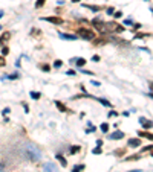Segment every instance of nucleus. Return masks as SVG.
Segmentation results:
<instances>
[{
    "mask_svg": "<svg viewBox=\"0 0 153 172\" xmlns=\"http://www.w3.org/2000/svg\"><path fill=\"white\" fill-rule=\"evenodd\" d=\"M2 52H3V55H8V52H9V49H8V47L5 46V47H2Z\"/></svg>",
    "mask_w": 153,
    "mask_h": 172,
    "instance_id": "nucleus-23",
    "label": "nucleus"
},
{
    "mask_svg": "<svg viewBox=\"0 0 153 172\" xmlns=\"http://www.w3.org/2000/svg\"><path fill=\"white\" fill-rule=\"evenodd\" d=\"M86 8H89V9H92V11H100L101 9L100 6H92V5H86Z\"/></svg>",
    "mask_w": 153,
    "mask_h": 172,
    "instance_id": "nucleus-18",
    "label": "nucleus"
},
{
    "mask_svg": "<svg viewBox=\"0 0 153 172\" xmlns=\"http://www.w3.org/2000/svg\"><path fill=\"white\" fill-rule=\"evenodd\" d=\"M92 85H95V87H100L101 84H100V82H98V81H94V82H92Z\"/></svg>",
    "mask_w": 153,
    "mask_h": 172,
    "instance_id": "nucleus-28",
    "label": "nucleus"
},
{
    "mask_svg": "<svg viewBox=\"0 0 153 172\" xmlns=\"http://www.w3.org/2000/svg\"><path fill=\"white\" fill-rule=\"evenodd\" d=\"M116 154H118V156H123V154H124V149H120V151L116 152Z\"/></svg>",
    "mask_w": 153,
    "mask_h": 172,
    "instance_id": "nucleus-33",
    "label": "nucleus"
},
{
    "mask_svg": "<svg viewBox=\"0 0 153 172\" xmlns=\"http://www.w3.org/2000/svg\"><path fill=\"white\" fill-rule=\"evenodd\" d=\"M78 35L83 37L84 40H94L95 38V32L92 29H84V28H80L78 29Z\"/></svg>",
    "mask_w": 153,
    "mask_h": 172,
    "instance_id": "nucleus-3",
    "label": "nucleus"
},
{
    "mask_svg": "<svg viewBox=\"0 0 153 172\" xmlns=\"http://www.w3.org/2000/svg\"><path fill=\"white\" fill-rule=\"evenodd\" d=\"M72 2H74V3H78V2H80V0H72Z\"/></svg>",
    "mask_w": 153,
    "mask_h": 172,
    "instance_id": "nucleus-34",
    "label": "nucleus"
},
{
    "mask_svg": "<svg viewBox=\"0 0 153 172\" xmlns=\"http://www.w3.org/2000/svg\"><path fill=\"white\" fill-rule=\"evenodd\" d=\"M152 12H153V9H152Z\"/></svg>",
    "mask_w": 153,
    "mask_h": 172,
    "instance_id": "nucleus-38",
    "label": "nucleus"
},
{
    "mask_svg": "<svg viewBox=\"0 0 153 172\" xmlns=\"http://www.w3.org/2000/svg\"><path fill=\"white\" fill-rule=\"evenodd\" d=\"M109 137H110V139H123V137H124V133H123V131H116V133L110 134Z\"/></svg>",
    "mask_w": 153,
    "mask_h": 172,
    "instance_id": "nucleus-9",
    "label": "nucleus"
},
{
    "mask_svg": "<svg viewBox=\"0 0 153 172\" xmlns=\"http://www.w3.org/2000/svg\"><path fill=\"white\" fill-rule=\"evenodd\" d=\"M138 134L141 135V137H147V139L153 140V134H150V133H146V131H139Z\"/></svg>",
    "mask_w": 153,
    "mask_h": 172,
    "instance_id": "nucleus-11",
    "label": "nucleus"
},
{
    "mask_svg": "<svg viewBox=\"0 0 153 172\" xmlns=\"http://www.w3.org/2000/svg\"><path fill=\"white\" fill-rule=\"evenodd\" d=\"M84 64H86V59H84V58H78V59H77V66H78V67H83Z\"/></svg>",
    "mask_w": 153,
    "mask_h": 172,
    "instance_id": "nucleus-14",
    "label": "nucleus"
},
{
    "mask_svg": "<svg viewBox=\"0 0 153 172\" xmlns=\"http://www.w3.org/2000/svg\"><path fill=\"white\" fill-rule=\"evenodd\" d=\"M44 2H46V0H37V3H35V8H41V6L44 5Z\"/></svg>",
    "mask_w": 153,
    "mask_h": 172,
    "instance_id": "nucleus-19",
    "label": "nucleus"
},
{
    "mask_svg": "<svg viewBox=\"0 0 153 172\" xmlns=\"http://www.w3.org/2000/svg\"><path fill=\"white\" fill-rule=\"evenodd\" d=\"M124 24H132V20H129V19L124 20Z\"/></svg>",
    "mask_w": 153,
    "mask_h": 172,
    "instance_id": "nucleus-29",
    "label": "nucleus"
},
{
    "mask_svg": "<svg viewBox=\"0 0 153 172\" xmlns=\"http://www.w3.org/2000/svg\"><path fill=\"white\" fill-rule=\"evenodd\" d=\"M66 73H67L69 76H74V75H75V72H74V70H67V72H66Z\"/></svg>",
    "mask_w": 153,
    "mask_h": 172,
    "instance_id": "nucleus-27",
    "label": "nucleus"
},
{
    "mask_svg": "<svg viewBox=\"0 0 153 172\" xmlns=\"http://www.w3.org/2000/svg\"><path fill=\"white\" fill-rule=\"evenodd\" d=\"M26 154H28V157L31 160H34V161L40 160V157H41L40 149L37 146H34V145H28V146H26Z\"/></svg>",
    "mask_w": 153,
    "mask_h": 172,
    "instance_id": "nucleus-1",
    "label": "nucleus"
},
{
    "mask_svg": "<svg viewBox=\"0 0 153 172\" xmlns=\"http://www.w3.org/2000/svg\"><path fill=\"white\" fill-rule=\"evenodd\" d=\"M57 158L60 160V163H61L63 166H66V165H67V161L65 160V157H63V156H57Z\"/></svg>",
    "mask_w": 153,
    "mask_h": 172,
    "instance_id": "nucleus-16",
    "label": "nucleus"
},
{
    "mask_svg": "<svg viewBox=\"0 0 153 172\" xmlns=\"http://www.w3.org/2000/svg\"><path fill=\"white\" fill-rule=\"evenodd\" d=\"M150 149H153V146H146V148H144L142 151H150Z\"/></svg>",
    "mask_w": 153,
    "mask_h": 172,
    "instance_id": "nucleus-30",
    "label": "nucleus"
},
{
    "mask_svg": "<svg viewBox=\"0 0 153 172\" xmlns=\"http://www.w3.org/2000/svg\"><path fill=\"white\" fill-rule=\"evenodd\" d=\"M60 37L63 38V40H77V37H74V35H69V34H60Z\"/></svg>",
    "mask_w": 153,
    "mask_h": 172,
    "instance_id": "nucleus-10",
    "label": "nucleus"
},
{
    "mask_svg": "<svg viewBox=\"0 0 153 172\" xmlns=\"http://www.w3.org/2000/svg\"><path fill=\"white\" fill-rule=\"evenodd\" d=\"M55 105H57V107L60 108V111H63V113H66V111H67V108H66L65 105H63V104H61L60 101H57V102H55Z\"/></svg>",
    "mask_w": 153,
    "mask_h": 172,
    "instance_id": "nucleus-12",
    "label": "nucleus"
},
{
    "mask_svg": "<svg viewBox=\"0 0 153 172\" xmlns=\"http://www.w3.org/2000/svg\"><path fill=\"white\" fill-rule=\"evenodd\" d=\"M113 15H115V19H120V17H121L123 14H121L120 11H116V12H113Z\"/></svg>",
    "mask_w": 153,
    "mask_h": 172,
    "instance_id": "nucleus-25",
    "label": "nucleus"
},
{
    "mask_svg": "<svg viewBox=\"0 0 153 172\" xmlns=\"http://www.w3.org/2000/svg\"><path fill=\"white\" fill-rule=\"evenodd\" d=\"M94 99H96V101H100L103 105H107V107H112V104L109 102V101H106V99H101V97H94Z\"/></svg>",
    "mask_w": 153,
    "mask_h": 172,
    "instance_id": "nucleus-13",
    "label": "nucleus"
},
{
    "mask_svg": "<svg viewBox=\"0 0 153 172\" xmlns=\"http://www.w3.org/2000/svg\"><path fill=\"white\" fill-rule=\"evenodd\" d=\"M6 64V61H5V58L3 57H0V67H3Z\"/></svg>",
    "mask_w": 153,
    "mask_h": 172,
    "instance_id": "nucleus-22",
    "label": "nucleus"
},
{
    "mask_svg": "<svg viewBox=\"0 0 153 172\" xmlns=\"http://www.w3.org/2000/svg\"><path fill=\"white\" fill-rule=\"evenodd\" d=\"M107 130H109V123H103V125H101V131L106 133Z\"/></svg>",
    "mask_w": 153,
    "mask_h": 172,
    "instance_id": "nucleus-20",
    "label": "nucleus"
},
{
    "mask_svg": "<svg viewBox=\"0 0 153 172\" xmlns=\"http://www.w3.org/2000/svg\"><path fill=\"white\" fill-rule=\"evenodd\" d=\"M8 113H9V108H5V110H3V114H5V116H6V114H8Z\"/></svg>",
    "mask_w": 153,
    "mask_h": 172,
    "instance_id": "nucleus-31",
    "label": "nucleus"
},
{
    "mask_svg": "<svg viewBox=\"0 0 153 172\" xmlns=\"http://www.w3.org/2000/svg\"><path fill=\"white\" fill-rule=\"evenodd\" d=\"M104 32H123V28L118 23L109 22V23H104Z\"/></svg>",
    "mask_w": 153,
    "mask_h": 172,
    "instance_id": "nucleus-2",
    "label": "nucleus"
},
{
    "mask_svg": "<svg viewBox=\"0 0 153 172\" xmlns=\"http://www.w3.org/2000/svg\"><path fill=\"white\" fill-rule=\"evenodd\" d=\"M127 145L132 146V148H136V146H141V140L139 139H129Z\"/></svg>",
    "mask_w": 153,
    "mask_h": 172,
    "instance_id": "nucleus-5",
    "label": "nucleus"
},
{
    "mask_svg": "<svg viewBox=\"0 0 153 172\" xmlns=\"http://www.w3.org/2000/svg\"><path fill=\"white\" fill-rule=\"evenodd\" d=\"M40 96H41V95H40L38 92H31V97H32V99H40Z\"/></svg>",
    "mask_w": 153,
    "mask_h": 172,
    "instance_id": "nucleus-17",
    "label": "nucleus"
},
{
    "mask_svg": "<svg viewBox=\"0 0 153 172\" xmlns=\"http://www.w3.org/2000/svg\"><path fill=\"white\" fill-rule=\"evenodd\" d=\"M107 14H113V8H109V9H107Z\"/></svg>",
    "mask_w": 153,
    "mask_h": 172,
    "instance_id": "nucleus-32",
    "label": "nucleus"
},
{
    "mask_svg": "<svg viewBox=\"0 0 153 172\" xmlns=\"http://www.w3.org/2000/svg\"><path fill=\"white\" fill-rule=\"evenodd\" d=\"M60 66H61V61L60 59H57L55 62H54V67H60Z\"/></svg>",
    "mask_w": 153,
    "mask_h": 172,
    "instance_id": "nucleus-26",
    "label": "nucleus"
},
{
    "mask_svg": "<svg viewBox=\"0 0 153 172\" xmlns=\"http://www.w3.org/2000/svg\"><path fill=\"white\" fill-rule=\"evenodd\" d=\"M43 169L46 171V172H58V169L52 165V163H46V165L43 166Z\"/></svg>",
    "mask_w": 153,
    "mask_h": 172,
    "instance_id": "nucleus-6",
    "label": "nucleus"
},
{
    "mask_svg": "<svg viewBox=\"0 0 153 172\" xmlns=\"http://www.w3.org/2000/svg\"><path fill=\"white\" fill-rule=\"evenodd\" d=\"M149 96H150V97H152V99H153V93H152V95H149Z\"/></svg>",
    "mask_w": 153,
    "mask_h": 172,
    "instance_id": "nucleus-36",
    "label": "nucleus"
},
{
    "mask_svg": "<svg viewBox=\"0 0 153 172\" xmlns=\"http://www.w3.org/2000/svg\"><path fill=\"white\" fill-rule=\"evenodd\" d=\"M132 172H136V171H132Z\"/></svg>",
    "mask_w": 153,
    "mask_h": 172,
    "instance_id": "nucleus-37",
    "label": "nucleus"
},
{
    "mask_svg": "<svg viewBox=\"0 0 153 172\" xmlns=\"http://www.w3.org/2000/svg\"><path fill=\"white\" fill-rule=\"evenodd\" d=\"M41 20L49 22V23H52V24H63V20L60 19V17H43Z\"/></svg>",
    "mask_w": 153,
    "mask_h": 172,
    "instance_id": "nucleus-4",
    "label": "nucleus"
},
{
    "mask_svg": "<svg viewBox=\"0 0 153 172\" xmlns=\"http://www.w3.org/2000/svg\"><path fill=\"white\" fill-rule=\"evenodd\" d=\"M150 88H152V90H153V82H152V84H150Z\"/></svg>",
    "mask_w": 153,
    "mask_h": 172,
    "instance_id": "nucleus-35",
    "label": "nucleus"
},
{
    "mask_svg": "<svg viewBox=\"0 0 153 172\" xmlns=\"http://www.w3.org/2000/svg\"><path fill=\"white\" fill-rule=\"evenodd\" d=\"M92 24L95 26V28L100 31V32H104V23H101V22H98V20H94L92 22Z\"/></svg>",
    "mask_w": 153,
    "mask_h": 172,
    "instance_id": "nucleus-8",
    "label": "nucleus"
},
{
    "mask_svg": "<svg viewBox=\"0 0 153 172\" xmlns=\"http://www.w3.org/2000/svg\"><path fill=\"white\" fill-rule=\"evenodd\" d=\"M84 169V165H80V166H74V169H72V172H81Z\"/></svg>",
    "mask_w": 153,
    "mask_h": 172,
    "instance_id": "nucleus-15",
    "label": "nucleus"
},
{
    "mask_svg": "<svg viewBox=\"0 0 153 172\" xmlns=\"http://www.w3.org/2000/svg\"><path fill=\"white\" fill-rule=\"evenodd\" d=\"M80 151V146H74V148H70V154H75Z\"/></svg>",
    "mask_w": 153,
    "mask_h": 172,
    "instance_id": "nucleus-21",
    "label": "nucleus"
},
{
    "mask_svg": "<svg viewBox=\"0 0 153 172\" xmlns=\"http://www.w3.org/2000/svg\"><path fill=\"white\" fill-rule=\"evenodd\" d=\"M139 123L144 125V128H147V130L153 126V122H150V120H147V119H144V117H141V119H139Z\"/></svg>",
    "mask_w": 153,
    "mask_h": 172,
    "instance_id": "nucleus-7",
    "label": "nucleus"
},
{
    "mask_svg": "<svg viewBox=\"0 0 153 172\" xmlns=\"http://www.w3.org/2000/svg\"><path fill=\"white\" fill-rule=\"evenodd\" d=\"M92 154H101V148H95V149L92 151Z\"/></svg>",
    "mask_w": 153,
    "mask_h": 172,
    "instance_id": "nucleus-24",
    "label": "nucleus"
}]
</instances>
